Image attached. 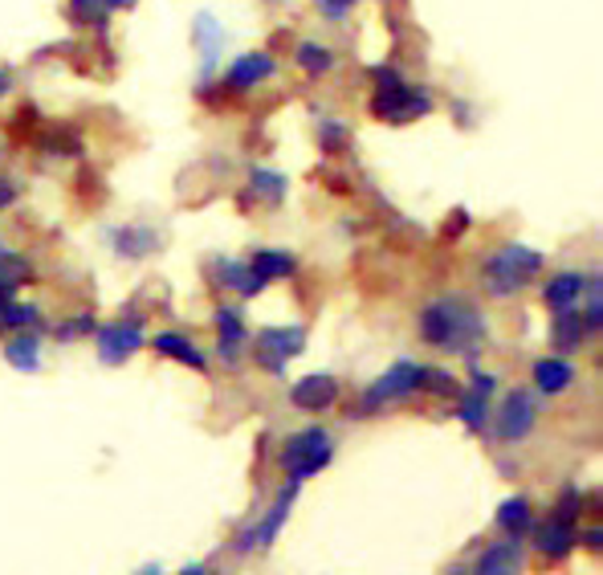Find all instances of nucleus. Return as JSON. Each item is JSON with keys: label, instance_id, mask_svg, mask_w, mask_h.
<instances>
[{"label": "nucleus", "instance_id": "obj_1", "mask_svg": "<svg viewBox=\"0 0 603 575\" xmlns=\"http://www.w3.org/2000/svg\"><path fill=\"white\" fill-rule=\"evenodd\" d=\"M420 335L441 351L474 356L477 347L486 343V315L469 298L448 294V298H436L420 311Z\"/></svg>", "mask_w": 603, "mask_h": 575}, {"label": "nucleus", "instance_id": "obj_2", "mask_svg": "<svg viewBox=\"0 0 603 575\" xmlns=\"http://www.w3.org/2000/svg\"><path fill=\"white\" fill-rule=\"evenodd\" d=\"M538 270H543V253H534V249H526V245H505V249H498V253L486 261L489 290H493L498 298L522 290Z\"/></svg>", "mask_w": 603, "mask_h": 575}, {"label": "nucleus", "instance_id": "obj_3", "mask_svg": "<svg viewBox=\"0 0 603 575\" xmlns=\"http://www.w3.org/2000/svg\"><path fill=\"white\" fill-rule=\"evenodd\" d=\"M331 458H334L331 432L327 429H302L286 441L282 465H286V474L294 477V482H306V477H315Z\"/></svg>", "mask_w": 603, "mask_h": 575}, {"label": "nucleus", "instance_id": "obj_4", "mask_svg": "<svg viewBox=\"0 0 603 575\" xmlns=\"http://www.w3.org/2000/svg\"><path fill=\"white\" fill-rule=\"evenodd\" d=\"M420 380H424V368L420 363H408V360H400L396 368H388V372L375 380L372 388L363 392V417H372L375 408H384V404H391V401H403V396H412V392L420 388Z\"/></svg>", "mask_w": 603, "mask_h": 575}, {"label": "nucleus", "instance_id": "obj_5", "mask_svg": "<svg viewBox=\"0 0 603 575\" xmlns=\"http://www.w3.org/2000/svg\"><path fill=\"white\" fill-rule=\"evenodd\" d=\"M432 111V99L424 90L417 87H400V78L396 82H384L379 94L372 99V115L375 119H391V123H408V119H420Z\"/></svg>", "mask_w": 603, "mask_h": 575}, {"label": "nucleus", "instance_id": "obj_6", "mask_svg": "<svg viewBox=\"0 0 603 575\" xmlns=\"http://www.w3.org/2000/svg\"><path fill=\"white\" fill-rule=\"evenodd\" d=\"M302 343H306L302 327H270V331L258 335V360L265 363L273 375H282L286 363L302 351Z\"/></svg>", "mask_w": 603, "mask_h": 575}, {"label": "nucleus", "instance_id": "obj_7", "mask_svg": "<svg viewBox=\"0 0 603 575\" xmlns=\"http://www.w3.org/2000/svg\"><path fill=\"white\" fill-rule=\"evenodd\" d=\"M294 498H298V486H286L282 494H277V503L270 506V515L261 518V522H253L249 531L237 539V551H253V546H270L273 539H277V531H282V522L289 518V506H294Z\"/></svg>", "mask_w": 603, "mask_h": 575}, {"label": "nucleus", "instance_id": "obj_8", "mask_svg": "<svg viewBox=\"0 0 603 575\" xmlns=\"http://www.w3.org/2000/svg\"><path fill=\"white\" fill-rule=\"evenodd\" d=\"M534 417H538V408H534L531 392H510L502 413H498V437H502L505 446H514V441H522L534 429Z\"/></svg>", "mask_w": 603, "mask_h": 575}, {"label": "nucleus", "instance_id": "obj_9", "mask_svg": "<svg viewBox=\"0 0 603 575\" xmlns=\"http://www.w3.org/2000/svg\"><path fill=\"white\" fill-rule=\"evenodd\" d=\"M144 343V331H139V323L135 318H123V323H111V327H102L99 331V356L102 363H123L127 356H135Z\"/></svg>", "mask_w": 603, "mask_h": 575}, {"label": "nucleus", "instance_id": "obj_10", "mask_svg": "<svg viewBox=\"0 0 603 575\" xmlns=\"http://www.w3.org/2000/svg\"><path fill=\"white\" fill-rule=\"evenodd\" d=\"M289 401L298 404L302 413H322V408H331L339 401V384L331 375H306L289 388Z\"/></svg>", "mask_w": 603, "mask_h": 575}, {"label": "nucleus", "instance_id": "obj_11", "mask_svg": "<svg viewBox=\"0 0 603 575\" xmlns=\"http://www.w3.org/2000/svg\"><path fill=\"white\" fill-rule=\"evenodd\" d=\"M489 392H493V375H474V388L460 396V420L469 425V429H481L486 425V413H489Z\"/></svg>", "mask_w": 603, "mask_h": 575}, {"label": "nucleus", "instance_id": "obj_12", "mask_svg": "<svg viewBox=\"0 0 603 575\" xmlns=\"http://www.w3.org/2000/svg\"><path fill=\"white\" fill-rule=\"evenodd\" d=\"M522 567V543H517L514 534H505V543H493L481 555L477 563V572L481 575H502V572H517Z\"/></svg>", "mask_w": 603, "mask_h": 575}, {"label": "nucleus", "instance_id": "obj_13", "mask_svg": "<svg viewBox=\"0 0 603 575\" xmlns=\"http://www.w3.org/2000/svg\"><path fill=\"white\" fill-rule=\"evenodd\" d=\"M270 74H273V58H270V54H244V58L232 61L229 87L232 90H249V87H258L261 78H270Z\"/></svg>", "mask_w": 603, "mask_h": 575}, {"label": "nucleus", "instance_id": "obj_14", "mask_svg": "<svg viewBox=\"0 0 603 575\" xmlns=\"http://www.w3.org/2000/svg\"><path fill=\"white\" fill-rule=\"evenodd\" d=\"M550 335H555V347H562V351H574V347H583V339H588V318L579 315L574 306H562L559 315H555V327H550Z\"/></svg>", "mask_w": 603, "mask_h": 575}, {"label": "nucleus", "instance_id": "obj_15", "mask_svg": "<svg viewBox=\"0 0 603 575\" xmlns=\"http://www.w3.org/2000/svg\"><path fill=\"white\" fill-rule=\"evenodd\" d=\"M574 546V522H562V518H550L543 531H538V551L550 555V560H562Z\"/></svg>", "mask_w": 603, "mask_h": 575}, {"label": "nucleus", "instance_id": "obj_16", "mask_svg": "<svg viewBox=\"0 0 603 575\" xmlns=\"http://www.w3.org/2000/svg\"><path fill=\"white\" fill-rule=\"evenodd\" d=\"M534 380H538V392L555 396V392L571 388L574 368L567 360H538V363H534Z\"/></svg>", "mask_w": 603, "mask_h": 575}, {"label": "nucleus", "instance_id": "obj_17", "mask_svg": "<svg viewBox=\"0 0 603 575\" xmlns=\"http://www.w3.org/2000/svg\"><path fill=\"white\" fill-rule=\"evenodd\" d=\"M249 270L258 273L261 282H273V278H286V273H294V258L282 253V249H258L253 261H249Z\"/></svg>", "mask_w": 603, "mask_h": 575}, {"label": "nucleus", "instance_id": "obj_18", "mask_svg": "<svg viewBox=\"0 0 603 575\" xmlns=\"http://www.w3.org/2000/svg\"><path fill=\"white\" fill-rule=\"evenodd\" d=\"M156 351L159 356H168V360H180V363H187V368H196V372L204 368V356L187 343L184 335H172V331L156 335Z\"/></svg>", "mask_w": 603, "mask_h": 575}, {"label": "nucleus", "instance_id": "obj_19", "mask_svg": "<svg viewBox=\"0 0 603 575\" xmlns=\"http://www.w3.org/2000/svg\"><path fill=\"white\" fill-rule=\"evenodd\" d=\"M531 503L526 498H510V503H502V510H498V527H502L505 534H514V539H522V534L531 531Z\"/></svg>", "mask_w": 603, "mask_h": 575}, {"label": "nucleus", "instance_id": "obj_20", "mask_svg": "<svg viewBox=\"0 0 603 575\" xmlns=\"http://www.w3.org/2000/svg\"><path fill=\"white\" fill-rule=\"evenodd\" d=\"M216 331H220V356L232 360L237 356V347L244 343V323L237 311H216Z\"/></svg>", "mask_w": 603, "mask_h": 575}, {"label": "nucleus", "instance_id": "obj_21", "mask_svg": "<svg viewBox=\"0 0 603 575\" xmlns=\"http://www.w3.org/2000/svg\"><path fill=\"white\" fill-rule=\"evenodd\" d=\"M579 294H583V273H559V278L546 282V303L555 306V311L571 306Z\"/></svg>", "mask_w": 603, "mask_h": 575}, {"label": "nucleus", "instance_id": "obj_22", "mask_svg": "<svg viewBox=\"0 0 603 575\" xmlns=\"http://www.w3.org/2000/svg\"><path fill=\"white\" fill-rule=\"evenodd\" d=\"M4 360L13 363L16 372H37V368H42V351H37V339H33V335H16L13 343L4 347Z\"/></svg>", "mask_w": 603, "mask_h": 575}, {"label": "nucleus", "instance_id": "obj_23", "mask_svg": "<svg viewBox=\"0 0 603 575\" xmlns=\"http://www.w3.org/2000/svg\"><path fill=\"white\" fill-rule=\"evenodd\" d=\"M115 245H118V253H123V258H144V253L156 249V233L151 229H118Z\"/></svg>", "mask_w": 603, "mask_h": 575}, {"label": "nucleus", "instance_id": "obj_24", "mask_svg": "<svg viewBox=\"0 0 603 575\" xmlns=\"http://www.w3.org/2000/svg\"><path fill=\"white\" fill-rule=\"evenodd\" d=\"M220 273H225V286L241 290L244 298H249V294H258V290L265 286L258 273L249 270V266H241V261H220Z\"/></svg>", "mask_w": 603, "mask_h": 575}, {"label": "nucleus", "instance_id": "obj_25", "mask_svg": "<svg viewBox=\"0 0 603 575\" xmlns=\"http://www.w3.org/2000/svg\"><path fill=\"white\" fill-rule=\"evenodd\" d=\"M298 66L306 74H327L334 66V58H331V49L327 45H315V42H306L298 49Z\"/></svg>", "mask_w": 603, "mask_h": 575}, {"label": "nucleus", "instance_id": "obj_26", "mask_svg": "<svg viewBox=\"0 0 603 575\" xmlns=\"http://www.w3.org/2000/svg\"><path fill=\"white\" fill-rule=\"evenodd\" d=\"M30 323H37V306H21V303L0 306V327H30Z\"/></svg>", "mask_w": 603, "mask_h": 575}, {"label": "nucleus", "instance_id": "obj_27", "mask_svg": "<svg viewBox=\"0 0 603 575\" xmlns=\"http://www.w3.org/2000/svg\"><path fill=\"white\" fill-rule=\"evenodd\" d=\"M253 192H265L270 201H282L286 196V180L273 172H253Z\"/></svg>", "mask_w": 603, "mask_h": 575}, {"label": "nucleus", "instance_id": "obj_28", "mask_svg": "<svg viewBox=\"0 0 603 575\" xmlns=\"http://www.w3.org/2000/svg\"><path fill=\"white\" fill-rule=\"evenodd\" d=\"M579 503H583V494H579V489H567V494H562V503H559V515H555V518H562V522H574V515H579Z\"/></svg>", "mask_w": 603, "mask_h": 575}, {"label": "nucleus", "instance_id": "obj_29", "mask_svg": "<svg viewBox=\"0 0 603 575\" xmlns=\"http://www.w3.org/2000/svg\"><path fill=\"white\" fill-rule=\"evenodd\" d=\"M99 9H102V0H73V16H78V21H94Z\"/></svg>", "mask_w": 603, "mask_h": 575}, {"label": "nucleus", "instance_id": "obj_30", "mask_svg": "<svg viewBox=\"0 0 603 575\" xmlns=\"http://www.w3.org/2000/svg\"><path fill=\"white\" fill-rule=\"evenodd\" d=\"M90 327H94V318L82 315V318H73V323H66V327H58V335L61 339H70V335H82V331H90Z\"/></svg>", "mask_w": 603, "mask_h": 575}, {"label": "nucleus", "instance_id": "obj_31", "mask_svg": "<svg viewBox=\"0 0 603 575\" xmlns=\"http://www.w3.org/2000/svg\"><path fill=\"white\" fill-rule=\"evenodd\" d=\"M318 4H322V9H327V13H331V16H343L346 9L355 4V0H318Z\"/></svg>", "mask_w": 603, "mask_h": 575}, {"label": "nucleus", "instance_id": "obj_32", "mask_svg": "<svg viewBox=\"0 0 603 575\" xmlns=\"http://www.w3.org/2000/svg\"><path fill=\"white\" fill-rule=\"evenodd\" d=\"M13 201H16V188L9 184V180H0V208H9Z\"/></svg>", "mask_w": 603, "mask_h": 575}, {"label": "nucleus", "instance_id": "obj_33", "mask_svg": "<svg viewBox=\"0 0 603 575\" xmlns=\"http://www.w3.org/2000/svg\"><path fill=\"white\" fill-rule=\"evenodd\" d=\"M343 139V127H334V123H322V144H339Z\"/></svg>", "mask_w": 603, "mask_h": 575}, {"label": "nucleus", "instance_id": "obj_34", "mask_svg": "<svg viewBox=\"0 0 603 575\" xmlns=\"http://www.w3.org/2000/svg\"><path fill=\"white\" fill-rule=\"evenodd\" d=\"M600 539H603L600 527H591V531H588V546H591V551H600Z\"/></svg>", "mask_w": 603, "mask_h": 575}, {"label": "nucleus", "instance_id": "obj_35", "mask_svg": "<svg viewBox=\"0 0 603 575\" xmlns=\"http://www.w3.org/2000/svg\"><path fill=\"white\" fill-rule=\"evenodd\" d=\"M102 4H111V9H123V4H130V0H102Z\"/></svg>", "mask_w": 603, "mask_h": 575}, {"label": "nucleus", "instance_id": "obj_36", "mask_svg": "<svg viewBox=\"0 0 603 575\" xmlns=\"http://www.w3.org/2000/svg\"><path fill=\"white\" fill-rule=\"evenodd\" d=\"M4 90H9V78H4V74H0V99H4Z\"/></svg>", "mask_w": 603, "mask_h": 575}]
</instances>
